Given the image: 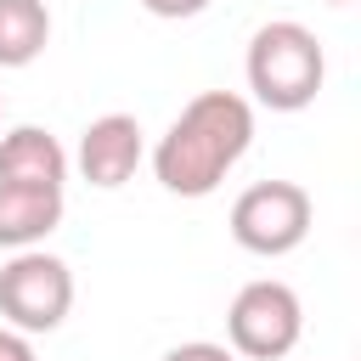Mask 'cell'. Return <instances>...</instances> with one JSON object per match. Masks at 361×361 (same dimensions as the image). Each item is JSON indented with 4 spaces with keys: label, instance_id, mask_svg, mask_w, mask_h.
<instances>
[{
    "label": "cell",
    "instance_id": "1",
    "mask_svg": "<svg viewBox=\"0 0 361 361\" xmlns=\"http://www.w3.org/2000/svg\"><path fill=\"white\" fill-rule=\"evenodd\" d=\"M254 107L237 90H197L152 147V175L175 197H209L248 152Z\"/></svg>",
    "mask_w": 361,
    "mask_h": 361
},
{
    "label": "cell",
    "instance_id": "2",
    "mask_svg": "<svg viewBox=\"0 0 361 361\" xmlns=\"http://www.w3.org/2000/svg\"><path fill=\"white\" fill-rule=\"evenodd\" d=\"M243 73H248V90L259 107L271 113H299L322 96V79H327V51L322 39L293 23V17H276V23H259L254 39H248V56H243Z\"/></svg>",
    "mask_w": 361,
    "mask_h": 361
},
{
    "label": "cell",
    "instance_id": "3",
    "mask_svg": "<svg viewBox=\"0 0 361 361\" xmlns=\"http://www.w3.org/2000/svg\"><path fill=\"white\" fill-rule=\"evenodd\" d=\"M305 333V305L288 282L259 276L248 288H237L231 310H226V350L243 361H282Z\"/></svg>",
    "mask_w": 361,
    "mask_h": 361
},
{
    "label": "cell",
    "instance_id": "4",
    "mask_svg": "<svg viewBox=\"0 0 361 361\" xmlns=\"http://www.w3.org/2000/svg\"><path fill=\"white\" fill-rule=\"evenodd\" d=\"M73 310V271L45 254L23 248L0 265V322L17 333H56Z\"/></svg>",
    "mask_w": 361,
    "mask_h": 361
},
{
    "label": "cell",
    "instance_id": "5",
    "mask_svg": "<svg viewBox=\"0 0 361 361\" xmlns=\"http://www.w3.org/2000/svg\"><path fill=\"white\" fill-rule=\"evenodd\" d=\"M231 237L259 259L293 254L310 237V192L299 180H254L231 203Z\"/></svg>",
    "mask_w": 361,
    "mask_h": 361
},
{
    "label": "cell",
    "instance_id": "6",
    "mask_svg": "<svg viewBox=\"0 0 361 361\" xmlns=\"http://www.w3.org/2000/svg\"><path fill=\"white\" fill-rule=\"evenodd\" d=\"M141 152H147V141H141L135 113H102V118H90L85 135H79V175H85L90 186L113 192V186H124V180L141 169Z\"/></svg>",
    "mask_w": 361,
    "mask_h": 361
},
{
    "label": "cell",
    "instance_id": "7",
    "mask_svg": "<svg viewBox=\"0 0 361 361\" xmlns=\"http://www.w3.org/2000/svg\"><path fill=\"white\" fill-rule=\"evenodd\" d=\"M68 180V152L51 130L39 124H17L0 135V186H45L62 192Z\"/></svg>",
    "mask_w": 361,
    "mask_h": 361
},
{
    "label": "cell",
    "instance_id": "8",
    "mask_svg": "<svg viewBox=\"0 0 361 361\" xmlns=\"http://www.w3.org/2000/svg\"><path fill=\"white\" fill-rule=\"evenodd\" d=\"M62 226V192L45 186H0V248H39Z\"/></svg>",
    "mask_w": 361,
    "mask_h": 361
},
{
    "label": "cell",
    "instance_id": "9",
    "mask_svg": "<svg viewBox=\"0 0 361 361\" xmlns=\"http://www.w3.org/2000/svg\"><path fill=\"white\" fill-rule=\"evenodd\" d=\"M51 45L45 0H0V68H28Z\"/></svg>",
    "mask_w": 361,
    "mask_h": 361
},
{
    "label": "cell",
    "instance_id": "10",
    "mask_svg": "<svg viewBox=\"0 0 361 361\" xmlns=\"http://www.w3.org/2000/svg\"><path fill=\"white\" fill-rule=\"evenodd\" d=\"M164 361H237L226 344H209V338H192V344H175L164 350Z\"/></svg>",
    "mask_w": 361,
    "mask_h": 361
},
{
    "label": "cell",
    "instance_id": "11",
    "mask_svg": "<svg viewBox=\"0 0 361 361\" xmlns=\"http://www.w3.org/2000/svg\"><path fill=\"white\" fill-rule=\"evenodd\" d=\"M0 361H39V355H34L28 333H17V327H6V322H0Z\"/></svg>",
    "mask_w": 361,
    "mask_h": 361
},
{
    "label": "cell",
    "instance_id": "12",
    "mask_svg": "<svg viewBox=\"0 0 361 361\" xmlns=\"http://www.w3.org/2000/svg\"><path fill=\"white\" fill-rule=\"evenodd\" d=\"M152 17H169V23H180V17H197V11H209V0H141Z\"/></svg>",
    "mask_w": 361,
    "mask_h": 361
},
{
    "label": "cell",
    "instance_id": "13",
    "mask_svg": "<svg viewBox=\"0 0 361 361\" xmlns=\"http://www.w3.org/2000/svg\"><path fill=\"white\" fill-rule=\"evenodd\" d=\"M327 6H350V0H327Z\"/></svg>",
    "mask_w": 361,
    "mask_h": 361
}]
</instances>
